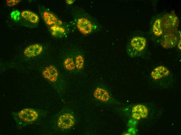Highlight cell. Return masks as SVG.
I'll return each instance as SVG.
<instances>
[{
  "mask_svg": "<svg viewBox=\"0 0 181 135\" xmlns=\"http://www.w3.org/2000/svg\"><path fill=\"white\" fill-rule=\"evenodd\" d=\"M12 115L19 128L33 123L37 120L38 116L36 110L29 108L24 109L18 112H13Z\"/></svg>",
  "mask_w": 181,
  "mask_h": 135,
  "instance_id": "6da1fadb",
  "label": "cell"
},
{
  "mask_svg": "<svg viewBox=\"0 0 181 135\" xmlns=\"http://www.w3.org/2000/svg\"><path fill=\"white\" fill-rule=\"evenodd\" d=\"M39 21L38 15L32 11L24 10L20 13L19 22L22 26L31 28L37 27Z\"/></svg>",
  "mask_w": 181,
  "mask_h": 135,
  "instance_id": "7a4b0ae2",
  "label": "cell"
},
{
  "mask_svg": "<svg viewBox=\"0 0 181 135\" xmlns=\"http://www.w3.org/2000/svg\"><path fill=\"white\" fill-rule=\"evenodd\" d=\"M178 18L174 14H166L161 20V26L169 31L174 30V29L178 26Z\"/></svg>",
  "mask_w": 181,
  "mask_h": 135,
  "instance_id": "3957f363",
  "label": "cell"
},
{
  "mask_svg": "<svg viewBox=\"0 0 181 135\" xmlns=\"http://www.w3.org/2000/svg\"><path fill=\"white\" fill-rule=\"evenodd\" d=\"M146 40L143 37L136 36L133 38L130 41L128 52L130 55L133 56L134 51L140 52L142 51L145 47Z\"/></svg>",
  "mask_w": 181,
  "mask_h": 135,
  "instance_id": "277c9868",
  "label": "cell"
},
{
  "mask_svg": "<svg viewBox=\"0 0 181 135\" xmlns=\"http://www.w3.org/2000/svg\"><path fill=\"white\" fill-rule=\"evenodd\" d=\"M75 121L74 118L72 114L65 113L59 117L57 122V126L62 129H69L74 125Z\"/></svg>",
  "mask_w": 181,
  "mask_h": 135,
  "instance_id": "5b68a950",
  "label": "cell"
},
{
  "mask_svg": "<svg viewBox=\"0 0 181 135\" xmlns=\"http://www.w3.org/2000/svg\"><path fill=\"white\" fill-rule=\"evenodd\" d=\"M172 31L164 34L161 40V45L165 48H172L177 44L178 38L176 33Z\"/></svg>",
  "mask_w": 181,
  "mask_h": 135,
  "instance_id": "8992f818",
  "label": "cell"
},
{
  "mask_svg": "<svg viewBox=\"0 0 181 135\" xmlns=\"http://www.w3.org/2000/svg\"><path fill=\"white\" fill-rule=\"evenodd\" d=\"M42 74L44 78L52 82H55L58 76L57 69L51 65L46 67L42 71Z\"/></svg>",
  "mask_w": 181,
  "mask_h": 135,
  "instance_id": "52a82bcc",
  "label": "cell"
},
{
  "mask_svg": "<svg viewBox=\"0 0 181 135\" xmlns=\"http://www.w3.org/2000/svg\"><path fill=\"white\" fill-rule=\"evenodd\" d=\"M77 25L79 31L83 34H88L92 31V24L87 18L82 17L79 19Z\"/></svg>",
  "mask_w": 181,
  "mask_h": 135,
  "instance_id": "ba28073f",
  "label": "cell"
},
{
  "mask_svg": "<svg viewBox=\"0 0 181 135\" xmlns=\"http://www.w3.org/2000/svg\"><path fill=\"white\" fill-rule=\"evenodd\" d=\"M43 50L42 46L38 44L30 45L24 50L23 54L26 57H35L40 54Z\"/></svg>",
  "mask_w": 181,
  "mask_h": 135,
  "instance_id": "9c48e42d",
  "label": "cell"
},
{
  "mask_svg": "<svg viewBox=\"0 0 181 135\" xmlns=\"http://www.w3.org/2000/svg\"><path fill=\"white\" fill-rule=\"evenodd\" d=\"M169 73V71L166 68L161 66L155 68L151 72V76L153 79H158L168 76Z\"/></svg>",
  "mask_w": 181,
  "mask_h": 135,
  "instance_id": "30bf717a",
  "label": "cell"
},
{
  "mask_svg": "<svg viewBox=\"0 0 181 135\" xmlns=\"http://www.w3.org/2000/svg\"><path fill=\"white\" fill-rule=\"evenodd\" d=\"M93 95L96 99L102 101H107L110 98L108 92L105 89L100 87H97L95 89Z\"/></svg>",
  "mask_w": 181,
  "mask_h": 135,
  "instance_id": "8fae6325",
  "label": "cell"
},
{
  "mask_svg": "<svg viewBox=\"0 0 181 135\" xmlns=\"http://www.w3.org/2000/svg\"><path fill=\"white\" fill-rule=\"evenodd\" d=\"M40 12L43 19L47 25H51L55 24L58 22L57 18L51 12L47 10Z\"/></svg>",
  "mask_w": 181,
  "mask_h": 135,
  "instance_id": "7c38bea8",
  "label": "cell"
},
{
  "mask_svg": "<svg viewBox=\"0 0 181 135\" xmlns=\"http://www.w3.org/2000/svg\"><path fill=\"white\" fill-rule=\"evenodd\" d=\"M132 112L133 113L138 114L142 118L147 117L148 113L147 109L142 105H138L134 106L132 109Z\"/></svg>",
  "mask_w": 181,
  "mask_h": 135,
  "instance_id": "4fadbf2b",
  "label": "cell"
},
{
  "mask_svg": "<svg viewBox=\"0 0 181 135\" xmlns=\"http://www.w3.org/2000/svg\"><path fill=\"white\" fill-rule=\"evenodd\" d=\"M161 27V20L157 19L154 22L153 26V31L155 35L159 36L162 34L163 31Z\"/></svg>",
  "mask_w": 181,
  "mask_h": 135,
  "instance_id": "5bb4252c",
  "label": "cell"
},
{
  "mask_svg": "<svg viewBox=\"0 0 181 135\" xmlns=\"http://www.w3.org/2000/svg\"><path fill=\"white\" fill-rule=\"evenodd\" d=\"M64 68L69 71L74 70L75 67V64L73 59L70 57L66 58L63 62Z\"/></svg>",
  "mask_w": 181,
  "mask_h": 135,
  "instance_id": "9a60e30c",
  "label": "cell"
},
{
  "mask_svg": "<svg viewBox=\"0 0 181 135\" xmlns=\"http://www.w3.org/2000/svg\"><path fill=\"white\" fill-rule=\"evenodd\" d=\"M84 60L83 57L81 55H77L75 60V67L78 70H81L83 67Z\"/></svg>",
  "mask_w": 181,
  "mask_h": 135,
  "instance_id": "2e32d148",
  "label": "cell"
},
{
  "mask_svg": "<svg viewBox=\"0 0 181 135\" xmlns=\"http://www.w3.org/2000/svg\"><path fill=\"white\" fill-rule=\"evenodd\" d=\"M6 1L7 4L10 6H12L17 4L20 0H7Z\"/></svg>",
  "mask_w": 181,
  "mask_h": 135,
  "instance_id": "e0dca14e",
  "label": "cell"
},
{
  "mask_svg": "<svg viewBox=\"0 0 181 135\" xmlns=\"http://www.w3.org/2000/svg\"><path fill=\"white\" fill-rule=\"evenodd\" d=\"M132 116L134 119L137 120H139L141 118L140 115L137 113H133Z\"/></svg>",
  "mask_w": 181,
  "mask_h": 135,
  "instance_id": "ac0fdd59",
  "label": "cell"
},
{
  "mask_svg": "<svg viewBox=\"0 0 181 135\" xmlns=\"http://www.w3.org/2000/svg\"><path fill=\"white\" fill-rule=\"evenodd\" d=\"M129 123L130 124V125H131V126H134L136 125L137 121L134 120H130V121L129 122Z\"/></svg>",
  "mask_w": 181,
  "mask_h": 135,
  "instance_id": "d6986e66",
  "label": "cell"
},
{
  "mask_svg": "<svg viewBox=\"0 0 181 135\" xmlns=\"http://www.w3.org/2000/svg\"><path fill=\"white\" fill-rule=\"evenodd\" d=\"M129 132L131 134H134L136 132L134 129L133 127L130 128L128 130Z\"/></svg>",
  "mask_w": 181,
  "mask_h": 135,
  "instance_id": "ffe728a7",
  "label": "cell"
},
{
  "mask_svg": "<svg viewBox=\"0 0 181 135\" xmlns=\"http://www.w3.org/2000/svg\"><path fill=\"white\" fill-rule=\"evenodd\" d=\"M73 0H66V2L68 4H71L73 3L74 2Z\"/></svg>",
  "mask_w": 181,
  "mask_h": 135,
  "instance_id": "44dd1931",
  "label": "cell"
},
{
  "mask_svg": "<svg viewBox=\"0 0 181 135\" xmlns=\"http://www.w3.org/2000/svg\"><path fill=\"white\" fill-rule=\"evenodd\" d=\"M178 48L180 49H181V40L179 41V43L178 44Z\"/></svg>",
  "mask_w": 181,
  "mask_h": 135,
  "instance_id": "7402d4cb",
  "label": "cell"
}]
</instances>
